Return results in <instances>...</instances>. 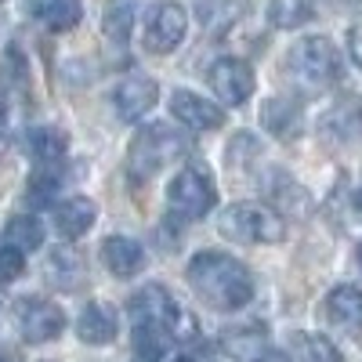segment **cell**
<instances>
[{
	"label": "cell",
	"instance_id": "obj_19",
	"mask_svg": "<svg viewBox=\"0 0 362 362\" xmlns=\"http://www.w3.org/2000/svg\"><path fill=\"white\" fill-rule=\"evenodd\" d=\"M76 334L83 344H109L116 341V312L109 305H102V300H95V305H87L76 319Z\"/></svg>",
	"mask_w": 362,
	"mask_h": 362
},
{
	"label": "cell",
	"instance_id": "obj_27",
	"mask_svg": "<svg viewBox=\"0 0 362 362\" xmlns=\"http://www.w3.org/2000/svg\"><path fill=\"white\" fill-rule=\"evenodd\" d=\"M51 163H44V170H37L33 177H29V185H25V199L33 203V206H51L54 196H58V185H62V177H58L54 170H47Z\"/></svg>",
	"mask_w": 362,
	"mask_h": 362
},
{
	"label": "cell",
	"instance_id": "obj_5",
	"mask_svg": "<svg viewBox=\"0 0 362 362\" xmlns=\"http://www.w3.org/2000/svg\"><path fill=\"white\" fill-rule=\"evenodd\" d=\"M167 203H170V214L181 221H199L206 218L218 203V189L210 181L206 167H185L177 170L174 181L167 185Z\"/></svg>",
	"mask_w": 362,
	"mask_h": 362
},
{
	"label": "cell",
	"instance_id": "obj_32",
	"mask_svg": "<svg viewBox=\"0 0 362 362\" xmlns=\"http://www.w3.org/2000/svg\"><path fill=\"white\" fill-rule=\"evenodd\" d=\"M355 206H358V214H362V189L355 192Z\"/></svg>",
	"mask_w": 362,
	"mask_h": 362
},
{
	"label": "cell",
	"instance_id": "obj_18",
	"mask_svg": "<svg viewBox=\"0 0 362 362\" xmlns=\"http://www.w3.org/2000/svg\"><path fill=\"white\" fill-rule=\"evenodd\" d=\"M283 362H344V355L322 334H293L286 341Z\"/></svg>",
	"mask_w": 362,
	"mask_h": 362
},
{
	"label": "cell",
	"instance_id": "obj_28",
	"mask_svg": "<svg viewBox=\"0 0 362 362\" xmlns=\"http://www.w3.org/2000/svg\"><path fill=\"white\" fill-rule=\"evenodd\" d=\"M257 138L254 134H235L232 141H228V167H235V170H247L250 163H257Z\"/></svg>",
	"mask_w": 362,
	"mask_h": 362
},
{
	"label": "cell",
	"instance_id": "obj_16",
	"mask_svg": "<svg viewBox=\"0 0 362 362\" xmlns=\"http://www.w3.org/2000/svg\"><path fill=\"white\" fill-rule=\"evenodd\" d=\"M326 319L341 329H362V290L341 283L326 293Z\"/></svg>",
	"mask_w": 362,
	"mask_h": 362
},
{
	"label": "cell",
	"instance_id": "obj_12",
	"mask_svg": "<svg viewBox=\"0 0 362 362\" xmlns=\"http://www.w3.org/2000/svg\"><path fill=\"white\" fill-rule=\"evenodd\" d=\"M261 124L264 131H272L279 141H290V138H300L305 131V112H300V102L290 98V95H276L261 105Z\"/></svg>",
	"mask_w": 362,
	"mask_h": 362
},
{
	"label": "cell",
	"instance_id": "obj_31",
	"mask_svg": "<svg viewBox=\"0 0 362 362\" xmlns=\"http://www.w3.org/2000/svg\"><path fill=\"white\" fill-rule=\"evenodd\" d=\"M326 4L334 8V11H358L362 0H326Z\"/></svg>",
	"mask_w": 362,
	"mask_h": 362
},
{
	"label": "cell",
	"instance_id": "obj_9",
	"mask_svg": "<svg viewBox=\"0 0 362 362\" xmlns=\"http://www.w3.org/2000/svg\"><path fill=\"white\" fill-rule=\"evenodd\" d=\"M210 87L218 90V98L225 105H243V102H250L257 80H254V69L243 58H218V62L210 66Z\"/></svg>",
	"mask_w": 362,
	"mask_h": 362
},
{
	"label": "cell",
	"instance_id": "obj_10",
	"mask_svg": "<svg viewBox=\"0 0 362 362\" xmlns=\"http://www.w3.org/2000/svg\"><path fill=\"white\" fill-rule=\"evenodd\" d=\"M160 102V83L145 73H131L116 83L112 90V105L124 119H141L145 112H153Z\"/></svg>",
	"mask_w": 362,
	"mask_h": 362
},
{
	"label": "cell",
	"instance_id": "obj_23",
	"mask_svg": "<svg viewBox=\"0 0 362 362\" xmlns=\"http://www.w3.org/2000/svg\"><path fill=\"white\" fill-rule=\"evenodd\" d=\"M322 131L334 138V141H351V138H358V131H362V105H358L355 98L334 105V109L322 116Z\"/></svg>",
	"mask_w": 362,
	"mask_h": 362
},
{
	"label": "cell",
	"instance_id": "obj_8",
	"mask_svg": "<svg viewBox=\"0 0 362 362\" xmlns=\"http://www.w3.org/2000/svg\"><path fill=\"white\" fill-rule=\"evenodd\" d=\"M185 33H189V11L177 0H160L145 22V51L170 54L174 47H181Z\"/></svg>",
	"mask_w": 362,
	"mask_h": 362
},
{
	"label": "cell",
	"instance_id": "obj_25",
	"mask_svg": "<svg viewBox=\"0 0 362 362\" xmlns=\"http://www.w3.org/2000/svg\"><path fill=\"white\" fill-rule=\"evenodd\" d=\"M80 276H83V264H80V254H73V250H54L51 257H47V279L51 283H58L62 290H73L76 283H80Z\"/></svg>",
	"mask_w": 362,
	"mask_h": 362
},
{
	"label": "cell",
	"instance_id": "obj_1",
	"mask_svg": "<svg viewBox=\"0 0 362 362\" xmlns=\"http://www.w3.org/2000/svg\"><path fill=\"white\" fill-rule=\"evenodd\" d=\"M189 286L206 308L214 312H239L254 300V276L243 261L221 250H199L189 261Z\"/></svg>",
	"mask_w": 362,
	"mask_h": 362
},
{
	"label": "cell",
	"instance_id": "obj_22",
	"mask_svg": "<svg viewBox=\"0 0 362 362\" xmlns=\"http://www.w3.org/2000/svg\"><path fill=\"white\" fill-rule=\"evenodd\" d=\"M69 148V134L58 127H33L25 134V153L37 163H58Z\"/></svg>",
	"mask_w": 362,
	"mask_h": 362
},
{
	"label": "cell",
	"instance_id": "obj_29",
	"mask_svg": "<svg viewBox=\"0 0 362 362\" xmlns=\"http://www.w3.org/2000/svg\"><path fill=\"white\" fill-rule=\"evenodd\" d=\"M22 272H25V254H22L18 247L4 243V247H0V286H4V283H15Z\"/></svg>",
	"mask_w": 362,
	"mask_h": 362
},
{
	"label": "cell",
	"instance_id": "obj_14",
	"mask_svg": "<svg viewBox=\"0 0 362 362\" xmlns=\"http://www.w3.org/2000/svg\"><path fill=\"white\" fill-rule=\"evenodd\" d=\"M98 221V206L95 199H87V196H73V199H62V203H54V228L58 235H66V239H80L90 225Z\"/></svg>",
	"mask_w": 362,
	"mask_h": 362
},
{
	"label": "cell",
	"instance_id": "obj_2",
	"mask_svg": "<svg viewBox=\"0 0 362 362\" xmlns=\"http://www.w3.org/2000/svg\"><path fill=\"white\" fill-rule=\"evenodd\" d=\"M192 153V138L181 131L170 119H153L145 124L127 148V174L131 181H148L156 177L163 167H170L174 160L189 156Z\"/></svg>",
	"mask_w": 362,
	"mask_h": 362
},
{
	"label": "cell",
	"instance_id": "obj_4",
	"mask_svg": "<svg viewBox=\"0 0 362 362\" xmlns=\"http://www.w3.org/2000/svg\"><path fill=\"white\" fill-rule=\"evenodd\" d=\"M218 228L232 243H283L286 221L261 203H232L221 210Z\"/></svg>",
	"mask_w": 362,
	"mask_h": 362
},
{
	"label": "cell",
	"instance_id": "obj_20",
	"mask_svg": "<svg viewBox=\"0 0 362 362\" xmlns=\"http://www.w3.org/2000/svg\"><path fill=\"white\" fill-rule=\"evenodd\" d=\"M221 348L235 362H261L268 351V334H264V326H239L221 337Z\"/></svg>",
	"mask_w": 362,
	"mask_h": 362
},
{
	"label": "cell",
	"instance_id": "obj_30",
	"mask_svg": "<svg viewBox=\"0 0 362 362\" xmlns=\"http://www.w3.org/2000/svg\"><path fill=\"white\" fill-rule=\"evenodd\" d=\"M348 51H351V62L362 69V22L351 25V33H348Z\"/></svg>",
	"mask_w": 362,
	"mask_h": 362
},
{
	"label": "cell",
	"instance_id": "obj_11",
	"mask_svg": "<svg viewBox=\"0 0 362 362\" xmlns=\"http://www.w3.org/2000/svg\"><path fill=\"white\" fill-rule=\"evenodd\" d=\"M170 116L192 131H218L225 124V109L203 95H196V90H189V87H177L170 95Z\"/></svg>",
	"mask_w": 362,
	"mask_h": 362
},
{
	"label": "cell",
	"instance_id": "obj_26",
	"mask_svg": "<svg viewBox=\"0 0 362 362\" xmlns=\"http://www.w3.org/2000/svg\"><path fill=\"white\" fill-rule=\"evenodd\" d=\"M312 18L308 0H268V22L276 29H297Z\"/></svg>",
	"mask_w": 362,
	"mask_h": 362
},
{
	"label": "cell",
	"instance_id": "obj_3",
	"mask_svg": "<svg viewBox=\"0 0 362 362\" xmlns=\"http://www.w3.org/2000/svg\"><path fill=\"white\" fill-rule=\"evenodd\" d=\"M341 73H344L341 51L329 37H300L286 51V76L305 95H319V90L334 87Z\"/></svg>",
	"mask_w": 362,
	"mask_h": 362
},
{
	"label": "cell",
	"instance_id": "obj_15",
	"mask_svg": "<svg viewBox=\"0 0 362 362\" xmlns=\"http://www.w3.org/2000/svg\"><path fill=\"white\" fill-rule=\"evenodd\" d=\"M247 11H250V0H199L196 4L199 25L206 29V33H214V37L228 33L235 22H243Z\"/></svg>",
	"mask_w": 362,
	"mask_h": 362
},
{
	"label": "cell",
	"instance_id": "obj_17",
	"mask_svg": "<svg viewBox=\"0 0 362 362\" xmlns=\"http://www.w3.org/2000/svg\"><path fill=\"white\" fill-rule=\"evenodd\" d=\"M25 15L44 22L54 33H66V29L80 22L83 8H80V0H25Z\"/></svg>",
	"mask_w": 362,
	"mask_h": 362
},
{
	"label": "cell",
	"instance_id": "obj_24",
	"mask_svg": "<svg viewBox=\"0 0 362 362\" xmlns=\"http://www.w3.org/2000/svg\"><path fill=\"white\" fill-rule=\"evenodd\" d=\"M4 239H8L11 247H18L22 254H25V250H40V247H44V225H40V218H33V214H18V218L8 221Z\"/></svg>",
	"mask_w": 362,
	"mask_h": 362
},
{
	"label": "cell",
	"instance_id": "obj_21",
	"mask_svg": "<svg viewBox=\"0 0 362 362\" xmlns=\"http://www.w3.org/2000/svg\"><path fill=\"white\" fill-rule=\"evenodd\" d=\"M134 18H138V0H109L102 11V33L109 44L124 47L134 33Z\"/></svg>",
	"mask_w": 362,
	"mask_h": 362
},
{
	"label": "cell",
	"instance_id": "obj_33",
	"mask_svg": "<svg viewBox=\"0 0 362 362\" xmlns=\"http://www.w3.org/2000/svg\"><path fill=\"white\" fill-rule=\"evenodd\" d=\"M358 264H362V247H358Z\"/></svg>",
	"mask_w": 362,
	"mask_h": 362
},
{
	"label": "cell",
	"instance_id": "obj_6",
	"mask_svg": "<svg viewBox=\"0 0 362 362\" xmlns=\"http://www.w3.org/2000/svg\"><path fill=\"white\" fill-rule=\"evenodd\" d=\"M127 312L134 319V326H145V329H163V334H177V322H181V308L177 300L160 286V283H148L141 286L131 300H127Z\"/></svg>",
	"mask_w": 362,
	"mask_h": 362
},
{
	"label": "cell",
	"instance_id": "obj_7",
	"mask_svg": "<svg viewBox=\"0 0 362 362\" xmlns=\"http://www.w3.org/2000/svg\"><path fill=\"white\" fill-rule=\"evenodd\" d=\"M15 322H18V334L29 344H47L66 329V312L54 305V300L44 297H22L15 305Z\"/></svg>",
	"mask_w": 362,
	"mask_h": 362
},
{
	"label": "cell",
	"instance_id": "obj_13",
	"mask_svg": "<svg viewBox=\"0 0 362 362\" xmlns=\"http://www.w3.org/2000/svg\"><path fill=\"white\" fill-rule=\"evenodd\" d=\"M102 264L112 272L116 279H131L145 268V250L131 235H109L102 243Z\"/></svg>",
	"mask_w": 362,
	"mask_h": 362
}]
</instances>
